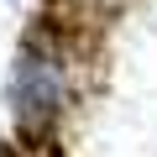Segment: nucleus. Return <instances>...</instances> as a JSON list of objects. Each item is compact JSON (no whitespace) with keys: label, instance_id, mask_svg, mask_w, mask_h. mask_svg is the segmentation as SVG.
Returning a JSON list of instances; mask_svg holds the SVG:
<instances>
[{"label":"nucleus","instance_id":"f257e3e1","mask_svg":"<svg viewBox=\"0 0 157 157\" xmlns=\"http://www.w3.org/2000/svg\"><path fill=\"white\" fill-rule=\"evenodd\" d=\"M11 100L21 115H47L63 105V68L42 52H21L16 58V78H11Z\"/></svg>","mask_w":157,"mask_h":157}]
</instances>
